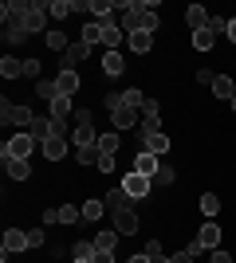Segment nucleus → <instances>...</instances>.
Masks as SVG:
<instances>
[{"label":"nucleus","instance_id":"obj_47","mask_svg":"<svg viewBox=\"0 0 236 263\" xmlns=\"http://www.w3.org/2000/svg\"><path fill=\"white\" fill-rule=\"evenodd\" d=\"M90 263H114V252H95V259Z\"/></svg>","mask_w":236,"mask_h":263},{"label":"nucleus","instance_id":"obj_41","mask_svg":"<svg viewBox=\"0 0 236 263\" xmlns=\"http://www.w3.org/2000/svg\"><path fill=\"white\" fill-rule=\"evenodd\" d=\"M150 114H161V102L157 99H146V106H142V118H150Z\"/></svg>","mask_w":236,"mask_h":263},{"label":"nucleus","instance_id":"obj_7","mask_svg":"<svg viewBox=\"0 0 236 263\" xmlns=\"http://www.w3.org/2000/svg\"><path fill=\"white\" fill-rule=\"evenodd\" d=\"M114 232H118V236H134V232H138V212L134 209L114 212Z\"/></svg>","mask_w":236,"mask_h":263},{"label":"nucleus","instance_id":"obj_14","mask_svg":"<svg viewBox=\"0 0 236 263\" xmlns=\"http://www.w3.org/2000/svg\"><path fill=\"white\" fill-rule=\"evenodd\" d=\"M138 134H142V130H138ZM142 149H146V154H157V157H161V154L169 149V138H166V130H161V134H150V138L142 134Z\"/></svg>","mask_w":236,"mask_h":263},{"label":"nucleus","instance_id":"obj_15","mask_svg":"<svg viewBox=\"0 0 236 263\" xmlns=\"http://www.w3.org/2000/svg\"><path fill=\"white\" fill-rule=\"evenodd\" d=\"M185 24H189L193 32H201V28H209V12H205L201 4H189V8H185Z\"/></svg>","mask_w":236,"mask_h":263},{"label":"nucleus","instance_id":"obj_5","mask_svg":"<svg viewBox=\"0 0 236 263\" xmlns=\"http://www.w3.org/2000/svg\"><path fill=\"white\" fill-rule=\"evenodd\" d=\"M122 189H126V197H130V200H142V197H150V189H154V181L130 169V173L122 177Z\"/></svg>","mask_w":236,"mask_h":263},{"label":"nucleus","instance_id":"obj_37","mask_svg":"<svg viewBox=\"0 0 236 263\" xmlns=\"http://www.w3.org/2000/svg\"><path fill=\"white\" fill-rule=\"evenodd\" d=\"M146 255H150V263H169V255L161 252V243H157V240L146 243Z\"/></svg>","mask_w":236,"mask_h":263},{"label":"nucleus","instance_id":"obj_42","mask_svg":"<svg viewBox=\"0 0 236 263\" xmlns=\"http://www.w3.org/2000/svg\"><path fill=\"white\" fill-rule=\"evenodd\" d=\"M213 79H216V71H197V83H201V87L213 90Z\"/></svg>","mask_w":236,"mask_h":263},{"label":"nucleus","instance_id":"obj_23","mask_svg":"<svg viewBox=\"0 0 236 263\" xmlns=\"http://www.w3.org/2000/svg\"><path fill=\"white\" fill-rule=\"evenodd\" d=\"M47 114H51L56 122H63V126H67V118H71V99H63V95H59V99L47 106Z\"/></svg>","mask_w":236,"mask_h":263},{"label":"nucleus","instance_id":"obj_31","mask_svg":"<svg viewBox=\"0 0 236 263\" xmlns=\"http://www.w3.org/2000/svg\"><path fill=\"white\" fill-rule=\"evenodd\" d=\"M114 243H118V232H99L95 236V252H114Z\"/></svg>","mask_w":236,"mask_h":263},{"label":"nucleus","instance_id":"obj_52","mask_svg":"<svg viewBox=\"0 0 236 263\" xmlns=\"http://www.w3.org/2000/svg\"><path fill=\"white\" fill-rule=\"evenodd\" d=\"M75 263H90V259H75Z\"/></svg>","mask_w":236,"mask_h":263},{"label":"nucleus","instance_id":"obj_34","mask_svg":"<svg viewBox=\"0 0 236 263\" xmlns=\"http://www.w3.org/2000/svg\"><path fill=\"white\" fill-rule=\"evenodd\" d=\"M201 212L205 216H216V212H221V197H216V193H205L201 197Z\"/></svg>","mask_w":236,"mask_h":263},{"label":"nucleus","instance_id":"obj_13","mask_svg":"<svg viewBox=\"0 0 236 263\" xmlns=\"http://www.w3.org/2000/svg\"><path fill=\"white\" fill-rule=\"evenodd\" d=\"M122 44H126V32L118 24H106V28H102V47H106V51H118Z\"/></svg>","mask_w":236,"mask_h":263},{"label":"nucleus","instance_id":"obj_10","mask_svg":"<svg viewBox=\"0 0 236 263\" xmlns=\"http://www.w3.org/2000/svg\"><path fill=\"white\" fill-rule=\"evenodd\" d=\"M157 169H161L157 154H146V149H142V154L134 157V173H142V177H150V181H154V177H157Z\"/></svg>","mask_w":236,"mask_h":263},{"label":"nucleus","instance_id":"obj_51","mask_svg":"<svg viewBox=\"0 0 236 263\" xmlns=\"http://www.w3.org/2000/svg\"><path fill=\"white\" fill-rule=\"evenodd\" d=\"M228 106H232V110H236V95H232V102H228Z\"/></svg>","mask_w":236,"mask_h":263},{"label":"nucleus","instance_id":"obj_26","mask_svg":"<svg viewBox=\"0 0 236 263\" xmlns=\"http://www.w3.org/2000/svg\"><path fill=\"white\" fill-rule=\"evenodd\" d=\"M99 154H114L118 145H122V138H118V130H106V134H99Z\"/></svg>","mask_w":236,"mask_h":263},{"label":"nucleus","instance_id":"obj_44","mask_svg":"<svg viewBox=\"0 0 236 263\" xmlns=\"http://www.w3.org/2000/svg\"><path fill=\"white\" fill-rule=\"evenodd\" d=\"M102 106H106V110H118V106H122V95H106V99H102Z\"/></svg>","mask_w":236,"mask_h":263},{"label":"nucleus","instance_id":"obj_36","mask_svg":"<svg viewBox=\"0 0 236 263\" xmlns=\"http://www.w3.org/2000/svg\"><path fill=\"white\" fill-rule=\"evenodd\" d=\"M83 220V209H75V204H63L59 209V224H79Z\"/></svg>","mask_w":236,"mask_h":263},{"label":"nucleus","instance_id":"obj_11","mask_svg":"<svg viewBox=\"0 0 236 263\" xmlns=\"http://www.w3.org/2000/svg\"><path fill=\"white\" fill-rule=\"evenodd\" d=\"M122 71H126V55L122 51H106L102 55V75L106 79H118Z\"/></svg>","mask_w":236,"mask_h":263},{"label":"nucleus","instance_id":"obj_28","mask_svg":"<svg viewBox=\"0 0 236 263\" xmlns=\"http://www.w3.org/2000/svg\"><path fill=\"white\" fill-rule=\"evenodd\" d=\"M79 40H83V44H90V47L102 44V24H99V20H90L87 28H83V35H79Z\"/></svg>","mask_w":236,"mask_h":263},{"label":"nucleus","instance_id":"obj_50","mask_svg":"<svg viewBox=\"0 0 236 263\" xmlns=\"http://www.w3.org/2000/svg\"><path fill=\"white\" fill-rule=\"evenodd\" d=\"M228 40H232V44H236V16H232V20H228Z\"/></svg>","mask_w":236,"mask_h":263},{"label":"nucleus","instance_id":"obj_6","mask_svg":"<svg viewBox=\"0 0 236 263\" xmlns=\"http://www.w3.org/2000/svg\"><path fill=\"white\" fill-rule=\"evenodd\" d=\"M24 248H32V243H28V232H16V228H8L4 232V263H8V255H16V252H24Z\"/></svg>","mask_w":236,"mask_h":263},{"label":"nucleus","instance_id":"obj_18","mask_svg":"<svg viewBox=\"0 0 236 263\" xmlns=\"http://www.w3.org/2000/svg\"><path fill=\"white\" fill-rule=\"evenodd\" d=\"M102 200H106V209H111V212H122V209H130V197H126V189H122V185H118V189H111V193H106Z\"/></svg>","mask_w":236,"mask_h":263},{"label":"nucleus","instance_id":"obj_30","mask_svg":"<svg viewBox=\"0 0 236 263\" xmlns=\"http://www.w3.org/2000/svg\"><path fill=\"white\" fill-rule=\"evenodd\" d=\"M71 259H95V240H75Z\"/></svg>","mask_w":236,"mask_h":263},{"label":"nucleus","instance_id":"obj_9","mask_svg":"<svg viewBox=\"0 0 236 263\" xmlns=\"http://www.w3.org/2000/svg\"><path fill=\"white\" fill-rule=\"evenodd\" d=\"M197 248H201V252H213V248H221V228H216L213 220H209V224L197 232Z\"/></svg>","mask_w":236,"mask_h":263},{"label":"nucleus","instance_id":"obj_22","mask_svg":"<svg viewBox=\"0 0 236 263\" xmlns=\"http://www.w3.org/2000/svg\"><path fill=\"white\" fill-rule=\"evenodd\" d=\"M193 47H197V51H213V47H216V32H213V28L193 32Z\"/></svg>","mask_w":236,"mask_h":263},{"label":"nucleus","instance_id":"obj_24","mask_svg":"<svg viewBox=\"0 0 236 263\" xmlns=\"http://www.w3.org/2000/svg\"><path fill=\"white\" fill-rule=\"evenodd\" d=\"M47 16L67 20V16H75V4H71V0H47Z\"/></svg>","mask_w":236,"mask_h":263},{"label":"nucleus","instance_id":"obj_20","mask_svg":"<svg viewBox=\"0 0 236 263\" xmlns=\"http://www.w3.org/2000/svg\"><path fill=\"white\" fill-rule=\"evenodd\" d=\"M56 83H59V95H63V99H71V95L79 90V75H75V71H59Z\"/></svg>","mask_w":236,"mask_h":263},{"label":"nucleus","instance_id":"obj_35","mask_svg":"<svg viewBox=\"0 0 236 263\" xmlns=\"http://www.w3.org/2000/svg\"><path fill=\"white\" fill-rule=\"evenodd\" d=\"M102 209H106V200H87L83 204V220H102Z\"/></svg>","mask_w":236,"mask_h":263},{"label":"nucleus","instance_id":"obj_48","mask_svg":"<svg viewBox=\"0 0 236 263\" xmlns=\"http://www.w3.org/2000/svg\"><path fill=\"white\" fill-rule=\"evenodd\" d=\"M28 243H32V248H40V243H44V232H40V228L28 232Z\"/></svg>","mask_w":236,"mask_h":263},{"label":"nucleus","instance_id":"obj_39","mask_svg":"<svg viewBox=\"0 0 236 263\" xmlns=\"http://www.w3.org/2000/svg\"><path fill=\"white\" fill-rule=\"evenodd\" d=\"M173 181H177V173H173L169 165H161V169H157V177H154V185H173Z\"/></svg>","mask_w":236,"mask_h":263},{"label":"nucleus","instance_id":"obj_25","mask_svg":"<svg viewBox=\"0 0 236 263\" xmlns=\"http://www.w3.org/2000/svg\"><path fill=\"white\" fill-rule=\"evenodd\" d=\"M4 169H8L12 181H28V173H32V165H28V161H16V157H8V161H4Z\"/></svg>","mask_w":236,"mask_h":263},{"label":"nucleus","instance_id":"obj_17","mask_svg":"<svg viewBox=\"0 0 236 263\" xmlns=\"http://www.w3.org/2000/svg\"><path fill=\"white\" fill-rule=\"evenodd\" d=\"M126 47H130L134 55H146L150 47H154V35L150 32H134V35H126Z\"/></svg>","mask_w":236,"mask_h":263},{"label":"nucleus","instance_id":"obj_16","mask_svg":"<svg viewBox=\"0 0 236 263\" xmlns=\"http://www.w3.org/2000/svg\"><path fill=\"white\" fill-rule=\"evenodd\" d=\"M44 157L47 161H63V157H67V138H47L44 142Z\"/></svg>","mask_w":236,"mask_h":263},{"label":"nucleus","instance_id":"obj_33","mask_svg":"<svg viewBox=\"0 0 236 263\" xmlns=\"http://www.w3.org/2000/svg\"><path fill=\"white\" fill-rule=\"evenodd\" d=\"M79 165H99V145H87V149H75Z\"/></svg>","mask_w":236,"mask_h":263},{"label":"nucleus","instance_id":"obj_49","mask_svg":"<svg viewBox=\"0 0 236 263\" xmlns=\"http://www.w3.org/2000/svg\"><path fill=\"white\" fill-rule=\"evenodd\" d=\"M126 263H150V255H146V252H142V255H130Z\"/></svg>","mask_w":236,"mask_h":263},{"label":"nucleus","instance_id":"obj_19","mask_svg":"<svg viewBox=\"0 0 236 263\" xmlns=\"http://www.w3.org/2000/svg\"><path fill=\"white\" fill-rule=\"evenodd\" d=\"M4 40H8V44H24V40H28L24 20H4Z\"/></svg>","mask_w":236,"mask_h":263},{"label":"nucleus","instance_id":"obj_21","mask_svg":"<svg viewBox=\"0 0 236 263\" xmlns=\"http://www.w3.org/2000/svg\"><path fill=\"white\" fill-rule=\"evenodd\" d=\"M213 95H216V99H225V102H232V95H236L232 75H216L213 79Z\"/></svg>","mask_w":236,"mask_h":263},{"label":"nucleus","instance_id":"obj_40","mask_svg":"<svg viewBox=\"0 0 236 263\" xmlns=\"http://www.w3.org/2000/svg\"><path fill=\"white\" fill-rule=\"evenodd\" d=\"M95 169H102V173H111L114 169V154H99V165Z\"/></svg>","mask_w":236,"mask_h":263},{"label":"nucleus","instance_id":"obj_45","mask_svg":"<svg viewBox=\"0 0 236 263\" xmlns=\"http://www.w3.org/2000/svg\"><path fill=\"white\" fill-rule=\"evenodd\" d=\"M24 75H40V59H24Z\"/></svg>","mask_w":236,"mask_h":263},{"label":"nucleus","instance_id":"obj_3","mask_svg":"<svg viewBox=\"0 0 236 263\" xmlns=\"http://www.w3.org/2000/svg\"><path fill=\"white\" fill-rule=\"evenodd\" d=\"M0 118H4V126L12 122V126H28V130H32L35 114H32L28 106H16V102H8V99H4V102H0Z\"/></svg>","mask_w":236,"mask_h":263},{"label":"nucleus","instance_id":"obj_43","mask_svg":"<svg viewBox=\"0 0 236 263\" xmlns=\"http://www.w3.org/2000/svg\"><path fill=\"white\" fill-rule=\"evenodd\" d=\"M51 224H59V209H44V228H51Z\"/></svg>","mask_w":236,"mask_h":263},{"label":"nucleus","instance_id":"obj_32","mask_svg":"<svg viewBox=\"0 0 236 263\" xmlns=\"http://www.w3.org/2000/svg\"><path fill=\"white\" fill-rule=\"evenodd\" d=\"M44 40H47V47H51V51H59V55H63V51H67V35H63V32H56V28H51V32H47L44 35Z\"/></svg>","mask_w":236,"mask_h":263},{"label":"nucleus","instance_id":"obj_4","mask_svg":"<svg viewBox=\"0 0 236 263\" xmlns=\"http://www.w3.org/2000/svg\"><path fill=\"white\" fill-rule=\"evenodd\" d=\"M47 20H51V16H47V0H35L32 8H28V16H24V28H28V35L32 32H51V28H47Z\"/></svg>","mask_w":236,"mask_h":263},{"label":"nucleus","instance_id":"obj_1","mask_svg":"<svg viewBox=\"0 0 236 263\" xmlns=\"http://www.w3.org/2000/svg\"><path fill=\"white\" fill-rule=\"evenodd\" d=\"M35 138L28 130H20V134H12L8 142H4V149H0V157H4V161H8V157H16V161H28V157H32V149H35Z\"/></svg>","mask_w":236,"mask_h":263},{"label":"nucleus","instance_id":"obj_8","mask_svg":"<svg viewBox=\"0 0 236 263\" xmlns=\"http://www.w3.org/2000/svg\"><path fill=\"white\" fill-rule=\"evenodd\" d=\"M87 55H90V44H83V40H79V44H71L67 51L59 55V59H63V71H75V63H83Z\"/></svg>","mask_w":236,"mask_h":263},{"label":"nucleus","instance_id":"obj_2","mask_svg":"<svg viewBox=\"0 0 236 263\" xmlns=\"http://www.w3.org/2000/svg\"><path fill=\"white\" fill-rule=\"evenodd\" d=\"M28 134H32L40 145H44L47 138H67V134H63V122H56L51 114H35V122H32V130H28Z\"/></svg>","mask_w":236,"mask_h":263},{"label":"nucleus","instance_id":"obj_29","mask_svg":"<svg viewBox=\"0 0 236 263\" xmlns=\"http://www.w3.org/2000/svg\"><path fill=\"white\" fill-rule=\"evenodd\" d=\"M122 106H130V110H142V106H146V95H142L138 87L122 90Z\"/></svg>","mask_w":236,"mask_h":263},{"label":"nucleus","instance_id":"obj_12","mask_svg":"<svg viewBox=\"0 0 236 263\" xmlns=\"http://www.w3.org/2000/svg\"><path fill=\"white\" fill-rule=\"evenodd\" d=\"M134 122H138V110H130V106L111 110V126H114L118 134H122V130H134Z\"/></svg>","mask_w":236,"mask_h":263},{"label":"nucleus","instance_id":"obj_38","mask_svg":"<svg viewBox=\"0 0 236 263\" xmlns=\"http://www.w3.org/2000/svg\"><path fill=\"white\" fill-rule=\"evenodd\" d=\"M142 134H161V118H157V114H150V118H142Z\"/></svg>","mask_w":236,"mask_h":263},{"label":"nucleus","instance_id":"obj_46","mask_svg":"<svg viewBox=\"0 0 236 263\" xmlns=\"http://www.w3.org/2000/svg\"><path fill=\"white\" fill-rule=\"evenodd\" d=\"M213 263H232V255L221 252V248H213Z\"/></svg>","mask_w":236,"mask_h":263},{"label":"nucleus","instance_id":"obj_27","mask_svg":"<svg viewBox=\"0 0 236 263\" xmlns=\"http://www.w3.org/2000/svg\"><path fill=\"white\" fill-rule=\"evenodd\" d=\"M0 75H4V79L24 75V59H12V55H4V59H0Z\"/></svg>","mask_w":236,"mask_h":263}]
</instances>
